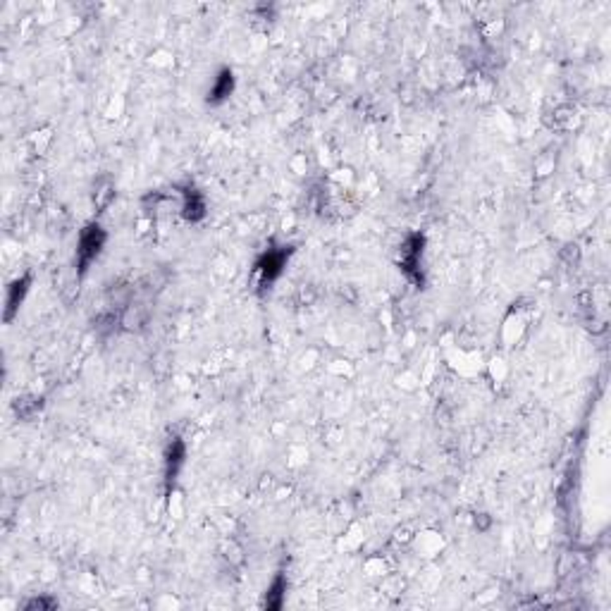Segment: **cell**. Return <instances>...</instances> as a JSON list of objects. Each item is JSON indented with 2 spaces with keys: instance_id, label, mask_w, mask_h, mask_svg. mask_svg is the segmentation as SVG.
Wrapping results in <instances>:
<instances>
[{
  "instance_id": "cell-1",
  "label": "cell",
  "mask_w": 611,
  "mask_h": 611,
  "mask_svg": "<svg viewBox=\"0 0 611 611\" xmlns=\"http://www.w3.org/2000/svg\"><path fill=\"white\" fill-rule=\"evenodd\" d=\"M105 244V232L98 224H89L87 229L79 237V246H77V258H79V270H87L89 265L96 260V255L101 253Z\"/></svg>"
},
{
  "instance_id": "cell-2",
  "label": "cell",
  "mask_w": 611,
  "mask_h": 611,
  "mask_svg": "<svg viewBox=\"0 0 611 611\" xmlns=\"http://www.w3.org/2000/svg\"><path fill=\"white\" fill-rule=\"evenodd\" d=\"M284 260H287V253L284 251H268L258 260V273L263 275V282H273V279L279 277V273H282L284 268Z\"/></svg>"
},
{
  "instance_id": "cell-3",
  "label": "cell",
  "mask_w": 611,
  "mask_h": 611,
  "mask_svg": "<svg viewBox=\"0 0 611 611\" xmlns=\"http://www.w3.org/2000/svg\"><path fill=\"white\" fill-rule=\"evenodd\" d=\"M420 251H423V237H418V234L408 237L406 249H402V268L406 270L408 275L413 273V270H418Z\"/></svg>"
},
{
  "instance_id": "cell-4",
  "label": "cell",
  "mask_w": 611,
  "mask_h": 611,
  "mask_svg": "<svg viewBox=\"0 0 611 611\" xmlns=\"http://www.w3.org/2000/svg\"><path fill=\"white\" fill-rule=\"evenodd\" d=\"M203 215H205L203 196L196 192V189H187V192H184V218H187L189 222H196V220H201Z\"/></svg>"
},
{
  "instance_id": "cell-5",
  "label": "cell",
  "mask_w": 611,
  "mask_h": 611,
  "mask_svg": "<svg viewBox=\"0 0 611 611\" xmlns=\"http://www.w3.org/2000/svg\"><path fill=\"white\" fill-rule=\"evenodd\" d=\"M232 89H234V77H232V72H229V69H222V72H220V77L215 79L213 89H210L208 101H210V103H222L224 98H227L229 93H232Z\"/></svg>"
},
{
  "instance_id": "cell-6",
  "label": "cell",
  "mask_w": 611,
  "mask_h": 611,
  "mask_svg": "<svg viewBox=\"0 0 611 611\" xmlns=\"http://www.w3.org/2000/svg\"><path fill=\"white\" fill-rule=\"evenodd\" d=\"M182 463H184V444L179 442V439H174L172 447H170V452H168V468H165L170 483H174V480H177Z\"/></svg>"
},
{
  "instance_id": "cell-7",
  "label": "cell",
  "mask_w": 611,
  "mask_h": 611,
  "mask_svg": "<svg viewBox=\"0 0 611 611\" xmlns=\"http://www.w3.org/2000/svg\"><path fill=\"white\" fill-rule=\"evenodd\" d=\"M287 588V583H284V578H275L273 588H270L268 597H265V607L270 609H279L282 607V599H284V592L282 590Z\"/></svg>"
}]
</instances>
